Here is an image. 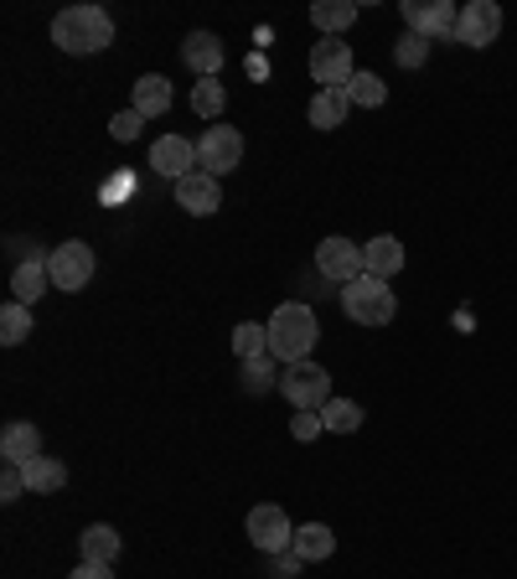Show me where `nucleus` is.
<instances>
[{
	"mask_svg": "<svg viewBox=\"0 0 517 579\" xmlns=\"http://www.w3.org/2000/svg\"><path fill=\"white\" fill-rule=\"evenodd\" d=\"M342 310H346V321H358V326H388L398 316V295L388 290V280L358 274L352 285H342Z\"/></svg>",
	"mask_w": 517,
	"mask_h": 579,
	"instance_id": "nucleus-3",
	"label": "nucleus"
},
{
	"mask_svg": "<svg viewBox=\"0 0 517 579\" xmlns=\"http://www.w3.org/2000/svg\"><path fill=\"white\" fill-rule=\"evenodd\" d=\"M151 166H155V176H172V187H176L182 176L197 171V145L187 135H161L151 145Z\"/></svg>",
	"mask_w": 517,
	"mask_h": 579,
	"instance_id": "nucleus-13",
	"label": "nucleus"
},
{
	"mask_svg": "<svg viewBox=\"0 0 517 579\" xmlns=\"http://www.w3.org/2000/svg\"><path fill=\"white\" fill-rule=\"evenodd\" d=\"M135 114H145V120H155V114H166L172 109V84L161 78V73H145L135 84V103H130Z\"/></svg>",
	"mask_w": 517,
	"mask_h": 579,
	"instance_id": "nucleus-20",
	"label": "nucleus"
},
{
	"mask_svg": "<svg viewBox=\"0 0 517 579\" xmlns=\"http://www.w3.org/2000/svg\"><path fill=\"white\" fill-rule=\"evenodd\" d=\"M243 528H249V544H254L258 554H270V559H275V554H285V548L295 544L290 517H285L275 502H258V507L249 512V523H243Z\"/></svg>",
	"mask_w": 517,
	"mask_h": 579,
	"instance_id": "nucleus-8",
	"label": "nucleus"
},
{
	"mask_svg": "<svg viewBox=\"0 0 517 579\" xmlns=\"http://www.w3.org/2000/svg\"><path fill=\"white\" fill-rule=\"evenodd\" d=\"M310 21H316V32L337 36L358 21V6H352V0H316V6H310Z\"/></svg>",
	"mask_w": 517,
	"mask_h": 579,
	"instance_id": "nucleus-23",
	"label": "nucleus"
},
{
	"mask_svg": "<svg viewBox=\"0 0 517 579\" xmlns=\"http://www.w3.org/2000/svg\"><path fill=\"white\" fill-rule=\"evenodd\" d=\"M321 425H327L331 435H358V429H362V409L352 404V398H331L327 409H321Z\"/></svg>",
	"mask_w": 517,
	"mask_h": 579,
	"instance_id": "nucleus-27",
	"label": "nucleus"
},
{
	"mask_svg": "<svg viewBox=\"0 0 517 579\" xmlns=\"http://www.w3.org/2000/svg\"><path fill=\"white\" fill-rule=\"evenodd\" d=\"M279 393H285V404H295L300 414H321L331 398H337V393H331V373L310 358L279 368Z\"/></svg>",
	"mask_w": 517,
	"mask_h": 579,
	"instance_id": "nucleus-4",
	"label": "nucleus"
},
{
	"mask_svg": "<svg viewBox=\"0 0 517 579\" xmlns=\"http://www.w3.org/2000/svg\"><path fill=\"white\" fill-rule=\"evenodd\" d=\"M26 492V477H21V466H0V502H21Z\"/></svg>",
	"mask_w": 517,
	"mask_h": 579,
	"instance_id": "nucleus-31",
	"label": "nucleus"
},
{
	"mask_svg": "<svg viewBox=\"0 0 517 579\" xmlns=\"http://www.w3.org/2000/svg\"><path fill=\"white\" fill-rule=\"evenodd\" d=\"M346 109H352L346 88H321V94L310 99V124H316V130H337V124H346Z\"/></svg>",
	"mask_w": 517,
	"mask_h": 579,
	"instance_id": "nucleus-22",
	"label": "nucleus"
},
{
	"mask_svg": "<svg viewBox=\"0 0 517 579\" xmlns=\"http://www.w3.org/2000/svg\"><path fill=\"white\" fill-rule=\"evenodd\" d=\"M295 554L306 564H321V559H331L337 554V533L327 528V523H306V528H295Z\"/></svg>",
	"mask_w": 517,
	"mask_h": 579,
	"instance_id": "nucleus-19",
	"label": "nucleus"
},
{
	"mask_svg": "<svg viewBox=\"0 0 517 579\" xmlns=\"http://www.w3.org/2000/svg\"><path fill=\"white\" fill-rule=\"evenodd\" d=\"M21 477H26V492L32 496H52V492H63L68 487V466L63 460H52V456H36L21 466Z\"/></svg>",
	"mask_w": 517,
	"mask_h": 579,
	"instance_id": "nucleus-18",
	"label": "nucleus"
},
{
	"mask_svg": "<svg viewBox=\"0 0 517 579\" xmlns=\"http://www.w3.org/2000/svg\"><path fill=\"white\" fill-rule=\"evenodd\" d=\"M68 579H114V564H78Z\"/></svg>",
	"mask_w": 517,
	"mask_h": 579,
	"instance_id": "nucleus-35",
	"label": "nucleus"
},
{
	"mask_svg": "<svg viewBox=\"0 0 517 579\" xmlns=\"http://www.w3.org/2000/svg\"><path fill=\"white\" fill-rule=\"evenodd\" d=\"M300 554H295V548H285V554H275V559H270V579H295L300 575Z\"/></svg>",
	"mask_w": 517,
	"mask_h": 579,
	"instance_id": "nucleus-33",
	"label": "nucleus"
},
{
	"mask_svg": "<svg viewBox=\"0 0 517 579\" xmlns=\"http://www.w3.org/2000/svg\"><path fill=\"white\" fill-rule=\"evenodd\" d=\"M197 161H202L207 176H228V171L243 166V135L233 124H207L202 140H197Z\"/></svg>",
	"mask_w": 517,
	"mask_h": 579,
	"instance_id": "nucleus-5",
	"label": "nucleus"
},
{
	"mask_svg": "<svg viewBox=\"0 0 517 579\" xmlns=\"http://www.w3.org/2000/svg\"><path fill=\"white\" fill-rule=\"evenodd\" d=\"M140 124H145V114H135V109H120V114L109 120V135H114V140H140Z\"/></svg>",
	"mask_w": 517,
	"mask_h": 579,
	"instance_id": "nucleus-32",
	"label": "nucleus"
},
{
	"mask_svg": "<svg viewBox=\"0 0 517 579\" xmlns=\"http://www.w3.org/2000/svg\"><path fill=\"white\" fill-rule=\"evenodd\" d=\"M404 26L425 42H440V36H455V21H461V6L450 0H404Z\"/></svg>",
	"mask_w": 517,
	"mask_h": 579,
	"instance_id": "nucleus-6",
	"label": "nucleus"
},
{
	"mask_svg": "<svg viewBox=\"0 0 517 579\" xmlns=\"http://www.w3.org/2000/svg\"><path fill=\"white\" fill-rule=\"evenodd\" d=\"M42 456V429L26 425V419H16V425L0 429V460L6 466H26V460Z\"/></svg>",
	"mask_w": 517,
	"mask_h": 579,
	"instance_id": "nucleus-15",
	"label": "nucleus"
},
{
	"mask_svg": "<svg viewBox=\"0 0 517 579\" xmlns=\"http://www.w3.org/2000/svg\"><path fill=\"white\" fill-rule=\"evenodd\" d=\"M404 270V243L378 233L373 243H362V274H373V280H394Z\"/></svg>",
	"mask_w": 517,
	"mask_h": 579,
	"instance_id": "nucleus-16",
	"label": "nucleus"
},
{
	"mask_svg": "<svg viewBox=\"0 0 517 579\" xmlns=\"http://www.w3.org/2000/svg\"><path fill=\"white\" fill-rule=\"evenodd\" d=\"M47 290H52L47 259H26V264H16V270H11V301H21V306H36Z\"/></svg>",
	"mask_w": 517,
	"mask_h": 579,
	"instance_id": "nucleus-17",
	"label": "nucleus"
},
{
	"mask_svg": "<svg viewBox=\"0 0 517 579\" xmlns=\"http://www.w3.org/2000/svg\"><path fill=\"white\" fill-rule=\"evenodd\" d=\"M228 103V88L218 84V78H197V88H191V109L202 114V120H218Z\"/></svg>",
	"mask_w": 517,
	"mask_h": 579,
	"instance_id": "nucleus-28",
	"label": "nucleus"
},
{
	"mask_svg": "<svg viewBox=\"0 0 517 579\" xmlns=\"http://www.w3.org/2000/svg\"><path fill=\"white\" fill-rule=\"evenodd\" d=\"M270 358L275 362H306L310 352H316V337H321V321H316V310L306 306V301H285V306H275V316H270Z\"/></svg>",
	"mask_w": 517,
	"mask_h": 579,
	"instance_id": "nucleus-1",
	"label": "nucleus"
},
{
	"mask_svg": "<svg viewBox=\"0 0 517 579\" xmlns=\"http://www.w3.org/2000/svg\"><path fill=\"white\" fill-rule=\"evenodd\" d=\"M270 383H279V378H275V358L243 362V389H249V393H264Z\"/></svg>",
	"mask_w": 517,
	"mask_h": 579,
	"instance_id": "nucleus-30",
	"label": "nucleus"
},
{
	"mask_svg": "<svg viewBox=\"0 0 517 579\" xmlns=\"http://www.w3.org/2000/svg\"><path fill=\"white\" fill-rule=\"evenodd\" d=\"M47 270H52V290H68V295H78V290L94 280V249L88 243H57L47 254Z\"/></svg>",
	"mask_w": 517,
	"mask_h": 579,
	"instance_id": "nucleus-7",
	"label": "nucleus"
},
{
	"mask_svg": "<svg viewBox=\"0 0 517 579\" xmlns=\"http://www.w3.org/2000/svg\"><path fill=\"white\" fill-rule=\"evenodd\" d=\"M321 429H327V425H321V414H295V419H290V435H295V440H316Z\"/></svg>",
	"mask_w": 517,
	"mask_h": 579,
	"instance_id": "nucleus-34",
	"label": "nucleus"
},
{
	"mask_svg": "<svg viewBox=\"0 0 517 579\" xmlns=\"http://www.w3.org/2000/svg\"><path fill=\"white\" fill-rule=\"evenodd\" d=\"M502 36V6L497 0H465L461 21H455V42L461 47H492Z\"/></svg>",
	"mask_w": 517,
	"mask_h": 579,
	"instance_id": "nucleus-9",
	"label": "nucleus"
},
{
	"mask_svg": "<svg viewBox=\"0 0 517 579\" xmlns=\"http://www.w3.org/2000/svg\"><path fill=\"white\" fill-rule=\"evenodd\" d=\"M394 57H398V68H425L430 42H425V36H414V32H404V36H398V47H394Z\"/></svg>",
	"mask_w": 517,
	"mask_h": 579,
	"instance_id": "nucleus-29",
	"label": "nucleus"
},
{
	"mask_svg": "<svg viewBox=\"0 0 517 579\" xmlns=\"http://www.w3.org/2000/svg\"><path fill=\"white\" fill-rule=\"evenodd\" d=\"M176 207L191 212V218H212L218 207H223V187H218V176H207V171H191L176 182Z\"/></svg>",
	"mask_w": 517,
	"mask_h": 579,
	"instance_id": "nucleus-12",
	"label": "nucleus"
},
{
	"mask_svg": "<svg viewBox=\"0 0 517 579\" xmlns=\"http://www.w3.org/2000/svg\"><path fill=\"white\" fill-rule=\"evenodd\" d=\"M346 99L358 103V109H383V103H388V84H383L378 73H352Z\"/></svg>",
	"mask_w": 517,
	"mask_h": 579,
	"instance_id": "nucleus-26",
	"label": "nucleus"
},
{
	"mask_svg": "<svg viewBox=\"0 0 517 579\" xmlns=\"http://www.w3.org/2000/svg\"><path fill=\"white\" fill-rule=\"evenodd\" d=\"M182 63H187L197 78H218L228 63V47L212 32H191L187 42H182Z\"/></svg>",
	"mask_w": 517,
	"mask_h": 579,
	"instance_id": "nucleus-14",
	"label": "nucleus"
},
{
	"mask_svg": "<svg viewBox=\"0 0 517 579\" xmlns=\"http://www.w3.org/2000/svg\"><path fill=\"white\" fill-rule=\"evenodd\" d=\"M52 42L73 57H94L114 42V17L99 6H68V11L52 17Z\"/></svg>",
	"mask_w": 517,
	"mask_h": 579,
	"instance_id": "nucleus-2",
	"label": "nucleus"
},
{
	"mask_svg": "<svg viewBox=\"0 0 517 579\" xmlns=\"http://www.w3.org/2000/svg\"><path fill=\"white\" fill-rule=\"evenodd\" d=\"M310 78L321 88H346L352 84V47L337 42V36H321V42L310 47Z\"/></svg>",
	"mask_w": 517,
	"mask_h": 579,
	"instance_id": "nucleus-10",
	"label": "nucleus"
},
{
	"mask_svg": "<svg viewBox=\"0 0 517 579\" xmlns=\"http://www.w3.org/2000/svg\"><path fill=\"white\" fill-rule=\"evenodd\" d=\"M78 548H84V564H114L120 559V533L109 528V523H88Z\"/></svg>",
	"mask_w": 517,
	"mask_h": 579,
	"instance_id": "nucleus-21",
	"label": "nucleus"
},
{
	"mask_svg": "<svg viewBox=\"0 0 517 579\" xmlns=\"http://www.w3.org/2000/svg\"><path fill=\"white\" fill-rule=\"evenodd\" d=\"M32 331H36L32 306H21V301H6V306H0V341H6V347H21Z\"/></svg>",
	"mask_w": 517,
	"mask_h": 579,
	"instance_id": "nucleus-24",
	"label": "nucleus"
},
{
	"mask_svg": "<svg viewBox=\"0 0 517 579\" xmlns=\"http://www.w3.org/2000/svg\"><path fill=\"white\" fill-rule=\"evenodd\" d=\"M233 352H239V362L270 358V326H258V321H239V326H233Z\"/></svg>",
	"mask_w": 517,
	"mask_h": 579,
	"instance_id": "nucleus-25",
	"label": "nucleus"
},
{
	"mask_svg": "<svg viewBox=\"0 0 517 579\" xmlns=\"http://www.w3.org/2000/svg\"><path fill=\"white\" fill-rule=\"evenodd\" d=\"M316 270H321V280H337V285H352L362 274V249L352 239H321V249H316Z\"/></svg>",
	"mask_w": 517,
	"mask_h": 579,
	"instance_id": "nucleus-11",
	"label": "nucleus"
}]
</instances>
